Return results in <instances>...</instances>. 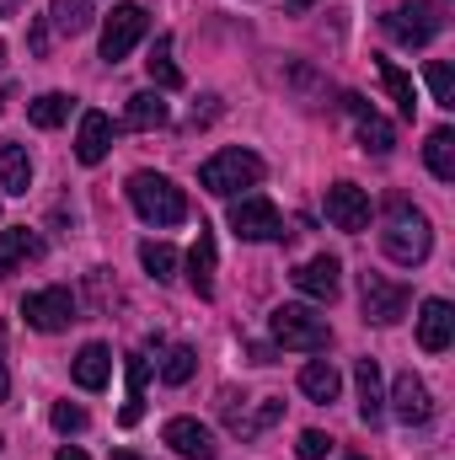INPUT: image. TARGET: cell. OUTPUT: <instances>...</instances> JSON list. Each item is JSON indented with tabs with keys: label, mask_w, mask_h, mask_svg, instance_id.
Returning <instances> with one entry per match:
<instances>
[{
	"label": "cell",
	"mask_w": 455,
	"mask_h": 460,
	"mask_svg": "<svg viewBox=\"0 0 455 460\" xmlns=\"http://www.w3.org/2000/svg\"><path fill=\"white\" fill-rule=\"evenodd\" d=\"M108 150H113V118L97 113V108H92V113H81V134H76V161H81V166H97V161H103Z\"/></svg>",
	"instance_id": "17"
},
{
	"label": "cell",
	"mask_w": 455,
	"mask_h": 460,
	"mask_svg": "<svg viewBox=\"0 0 455 460\" xmlns=\"http://www.w3.org/2000/svg\"><path fill=\"white\" fill-rule=\"evenodd\" d=\"M172 118V108L161 102V92H139V97H129V108H123V123L129 128H161Z\"/></svg>",
	"instance_id": "25"
},
{
	"label": "cell",
	"mask_w": 455,
	"mask_h": 460,
	"mask_svg": "<svg viewBox=\"0 0 455 460\" xmlns=\"http://www.w3.org/2000/svg\"><path fill=\"white\" fill-rule=\"evenodd\" d=\"M391 412H397V423H407V429H418V423H429V418H434L429 385H424L413 369H402V375H397V385H391Z\"/></svg>",
	"instance_id": "13"
},
{
	"label": "cell",
	"mask_w": 455,
	"mask_h": 460,
	"mask_svg": "<svg viewBox=\"0 0 455 460\" xmlns=\"http://www.w3.org/2000/svg\"><path fill=\"white\" fill-rule=\"evenodd\" d=\"M161 439H166V445H172L183 460H215V456H220L215 434H210L199 418H172V423L161 429Z\"/></svg>",
	"instance_id": "15"
},
{
	"label": "cell",
	"mask_w": 455,
	"mask_h": 460,
	"mask_svg": "<svg viewBox=\"0 0 455 460\" xmlns=\"http://www.w3.org/2000/svg\"><path fill=\"white\" fill-rule=\"evenodd\" d=\"M359 300H364V322H375V327L402 322V316H407V305H413L407 284H397V279H386V273H364Z\"/></svg>",
	"instance_id": "5"
},
{
	"label": "cell",
	"mask_w": 455,
	"mask_h": 460,
	"mask_svg": "<svg viewBox=\"0 0 455 460\" xmlns=\"http://www.w3.org/2000/svg\"><path fill=\"white\" fill-rule=\"evenodd\" d=\"M220 418H226V429L236 434V439H257L268 423H279V418H284V402H279V396H263V402L246 412V396L220 391Z\"/></svg>",
	"instance_id": "7"
},
{
	"label": "cell",
	"mask_w": 455,
	"mask_h": 460,
	"mask_svg": "<svg viewBox=\"0 0 455 460\" xmlns=\"http://www.w3.org/2000/svg\"><path fill=\"white\" fill-rule=\"evenodd\" d=\"M424 75H429V92H434V102H440V108H455V70H451V65H445V59H434Z\"/></svg>",
	"instance_id": "33"
},
{
	"label": "cell",
	"mask_w": 455,
	"mask_h": 460,
	"mask_svg": "<svg viewBox=\"0 0 455 460\" xmlns=\"http://www.w3.org/2000/svg\"><path fill=\"white\" fill-rule=\"evenodd\" d=\"M145 380H150V358L129 353V402H123V429H134V423H139V391H145Z\"/></svg>",
	"instance_id": "30"
},
{
	"label": "cell",
	"mask_w": 455,
	"mask_h": 460,
	"mask_svg": "<svg viewBox=\"0 0 455 460\" xmlns=\"http://www.w3.org/2000/svg\"><path fill=\"white\" fill-rule=\"evenodd\" d=\"M139 262H145V273H150L156 284H172V279H177V252H172L166 241H145V246H139Z\"/></svg>",
	"instance_id": "29"
},
{
	"label": "cell",
	"mask_w": 455,
	"mask_h": 460,
	"mask_svg": "<svg viewBox=\"0 0 455 460\" xmlns=\"http://www.w3.org/2000/svg\"><path fill=\"white\" fill-rule=\"evenodd\" d=\"M22 5H27V0H0V22H5V16H16Z\"/></svg>",
	"instance_id": "38"
},
{
	"label": "cell",
	"mask_w": 455,
	"mask_h": 460,
	"mask_svg": "<svg viewBox=\"0 0 455 460\" xmlns=\"http://www.w3.org/2000/svg\"><path fill=\"white\" fill-rule=\"evenodd\" d=\"M375 70H380V86L391 92L397 113H402V118H418V86H413V75H407L397 59H375Z\"/></svg>",
	"instance_id": "22"
},
{
	"label": "cell",
	"mask_w": 455,
	"mask_h": 460,
	"mask_svg": "<svg viewBox=\"0 0 455 460\" xmlns=\"http://www.w3.org/2000/svg\"><path fill=\"white\" fill-rule=\"evenodd\" d=\"M129 204H134V215H139L145 226H156V230L188 220L183 188H177L172 177H161V172H134V177H129Z\"/></svg>",
	"instance_id": "1"
},
{
	"label": "cell",
	"mask_w": 455,
	"mask_h": 460,
	"mask_svg": "<svg viewBox=\"0 0 455 460\" xmlns=\"http://www.w3.org/2000/svg\"><path fill=\"white\" fill-rule=\"evenodd\" d=\"M263 172H268L263 155H252V150H220V155H210V161L199 166V188L215 193V199H230V193H241V188H257Z\"/></svg>",
	"instance_id": "3"
},
{
	"label": "cell",
	"mask_w": 455,
	"mask_h": 460,
	"mask_svg": "<svg viewBox=\"0 0 455 460\" xmlns=\"http://www.w3.org/2000/svg\"><path fill=\"white\" fill-rule=\"evenodd\" d=\"M434 32H440V16H434V5H424V0L386 11V38L402 43V49H424Z\"/></svg>",
	"instance_id": "9"
},
{
	"label": "cell",
	"mask_w": 455,
	"mask_h": 460,
	"mask_svg": "<svg viewBox=\"0 0 455 460\" xmlns=\"http://www.w3.org/2000/svg\"><path fill=\"white\" fill-rule=\"evenodd\" d=\"M27 188H32V155H27V145H0V193L22 199Z\"/></svg>",
	"instance_id": "21"
},
{
	"label": "cell",
	"mask_w": 455,
	"mask_h": 460,
	"mask_svg": "<svg viewBox=\"0 0 455 460\" xmlns=\"http://www.w3.org/2000/svg\"><path fill=\"white\" fill-rule=\"evenodd\" d=\"M188 284L199 289V300L215 295V235H210V226H199V241L188 252Z\"/></svg>",
	"instance_id": "19"
},
{
	"label": "cell",
	"mask_w": 455,
	"mask_h": 460,
	"mask_svg": "<svg viewBox=\"0 0 455 460\" xmlns=\"http://www.w3.org/2000/svg\"><path fill=\"white\" fill-rule=\"evenodd\" d=\"M54 460H86V456H81L76 445H65V450H59V456H54Z\"/></svg>",
	"instance_id": "39"
},
{
	"label": "cell",
	"mask_w": 455,
	"mask_h": 460,
	"mask_svg": "<svg viewBox=\"0 0 455 460\" xmlns=\"http://www.w3.org/2000/svg\"><path fill=\"white\" fill-rule=\"evenodd\" d=\"M306 5H311V0H290V11H306Z\"/></svg>",
	"instance_id": "40"
},
{
	"label": "cell",
	"mask_w": 455,
	"mask_h": 460,
	"mask_svg": "<svg viewBox=\"0 0 455 460\" xmlns=\"http://www.w3.org/2000/svg\"><path fill=\"white\" fill-rule=\"evenodd\" d=\"M49 16H54V27H59L65 38H76V32H86V27L97 22L92 0H54V5H49Z\"/></svg>",
	"instance_id": "28"
},
{
	"label": "cell",
	"mask_w": 455,
	"mask_h": 460,
	"mask_svg": "<svg viewBox=\"0 0 455 460\" xmlns=\"http://www.w3.org/2000/svg\"><path fill=\"white\" fill-rule=\"evenodd\" d=\"M343 108H348V118H353V134H359V145L370 150V155H391V145H397V128L386 123V118L375 113L364 97H343Z\"/></svg>",
	"instance_id": "12"
},
{
	"label": "cell",
	"mask_w": 455,
	"mask_h": 460,
	"mask_svg": "<svg viewBox=\"0 0 455 460\" xmlns=\"http://www.w3.org/2000/svg\"><path fill=\"white\" fill-rule=\"evenodd\" d=\"M380 252H386L397 268H418V262H429V252H434L429 215L413 209V204H391V220H386V230H380Z\"/></svg>",
	"instance_id": "2"
},
{
	"label": "cell",
	"mask_w": 455,
	"mask_h": 460,
	"mask_svg": "<svg viewBox=\"0 0 455 460\" xmlns=\"http://www.w3.org/2000/svg\"><path fill=\"white\" fill-rule=\"evenodd\" d=\"M295 289L306 295V300H322V305H333L338 300V289H343V262L338 257H311V262H300L295 268Z\"/></svg>",
	"instance_id": "11"
},
{
	"label": "cell",
	"mask_w": 455,
	"mask_h": 460,
	"mask_svg": "<svg viewBox=\"0 0 455 460\" xmlns=\"http://www.w3.org/2000/svg\"><path fill=\"white\" fill-rule=\"evenodd\" d=\"M327 220L348 235H359V230L370 226V193L364 188H353V182H333L327 188Z\"/></svg>",
	"instance_id": "14"
},
{
	"label": "cell",
	"mask_w": 455,
	"mask_h": 460,
	"mask_svg": "<svg viewBox=\"0 0 455 460\" xmlns=\"http://www.w3.org/2000/svg\"><path fill=\"white\" fill-rule=\"evenodd\" d=\"M327 450H333V439H327L322 429H306V434H300V445H295V456H300V460H327Z\"/></svg>",
	"instance_id": "34"
},
{
	"label": "cell",
	"mask_w": 455,
	"mask_h": 460,
	"mask_svg": "<svg viewBox=\"0 0 455 460\" xmlns=\"http://www.w3.org/2000/svg\"><path fill=\"white\" fill-rule=\"evenodd\" d=\"M455 343V305L451 300H424L418 311V348L424 353H445Z\"/></svg>",
	"instance_id": "16"
},
{
	"label": "cell",
	"mask_w": 455,
	"mask_h": 460,
	"mask_svg": "<svg viewBox=\"0 0 455 460\" xmlns=\"http://www.w3.org/2000/svg\"><path fill=\"white\" fill-rule=\"evenodd\" d=\"M0 402H11V369H5V322H0Z\"/></svg>",
	"instance_id": "36"
},
{
	"label": "cell",
	"mask_w": 455,
	"mask_h": 460,
	"mask_svg": "<svg viewBox=\"0 0 455 460\" xmlns=\"http://www.w3.org/2000/svg\"><path fill=\"white\" fill-rule=\"evenodd\" d=\"M27 118H32L38 128H59V123L70 118V97H65V92H43V97L27 108Z\"/></svg>",
	"instance_id": "31"
},
{
	"label": "cell",
	"mask_w": 455,
	"mask_h": 460,
	"mask_svg": "<svg viewBox=\"0 0 455 460\" xmlns=\"http://www.w3.org/2000/svg\"><path fill=\"white\" fill-rule=\"evenodd\" d=\"M348 460H359V456H348Z\"/></svg>",
	"instance_id": "42"
},
{
	"label": "cell",
	"mask_w": 455,
	"mask_h": 460,
	"mask_svg": "<svg viewBox=\"0 0 455 460\" xmlns=\"http://www.w3.org/2000/svg\"><path fill=\"white\" fill-rule=\"evenodd\" d=\"M230 230H236L241 241H284V235H290V230H284V215H279L263 193H246V199L230 204Z\"/></svg>",
	"instance_id": "6"
},
{
	"label": "cell",
	"mask_w": 455,
	"mask_h": 460,
	"mask_svg": "<svg viewBox=\"0 0 455 460\" xmlns=\"http://www.w3.org/2000/svg\"><path fill=\"white\" fill-rule=\"evenodd\" d=\"M108 369H113L108 343H86L81 353H76V364H70V375H76L81 391H103V385H108Z\"/></svg>",
	"instance_id": "20"
},
{
	"label": "cell",
	"mask_w": 455,
	"mask_h": 460,
	"mask_svg": "<svg viewBox=\"0 0 455 460\" xmlns=\"http://www.w3.org/2000/svg\"><path fill=\"white\" fill-rule=\"evenodd\" d=\"M145 32H150V11H145V5H113V16L103 22V59H108V65L129 59V49H134Z\"/></svg>",
	"instance_id": "8"
},
{
	"label": "cell",
	"mask_w": 455,
	"mask_h": 460,
	"mask_svg": "<svg viewBox=\"0 0 455 460\" xmlns=\"http://www.w3.org/2000/svg\"><path fill=\"white\" fill-rule=\"evenodd\" d=\"M22 316H27L32 332H65L76 322V295L70 289H38V295L22 300Z\"/></svg>",
	"instance_id": "10"
},
{
	"label": "cell",
	"mask_w": 455,
	"mask_h": 460,
	"mask_svg": "<svg viewBox=\"0 0 455 460\" xmlns=\"http://www.w3.org/2000/svg\"><path fill=\"white\" fill-rule=\"evenodd\" d=\"M145 70H150V81H156L161 92H177V86H183V70H177V59H172V38H166V32L156 38V49H150V59H145Z\"/></svg>",
	"instance_id": "26"
},
{
	"label": "cell",
	"mask_w": 455,
	"mask_h": 460,
	"mask_svg": "<svg viewBox=\"0 0 455 460\" xmlns=\"http://www.w3.org/2000/svg\"><path fill=\"white\" fill-rule=\"evenodd\" d=\"M268 332H273L279 348H295V353H322V348L333 343L327 316H317L311 305H279L268 316Z\"/></svg>",
	"instance_id": "4"
},
{
	"label": "cell",
	"mask_w": 455,
	"mask_h": 460,
	"mask_svg": "<svg viewBox=\"0 0 455 460\" xmlns=\"http://www.w3.org/2000/svg\"><path fill=\"white\" fill-rule=\"evenodd\" d=\"M0 65H5V43H0Z\"/></svg>",
	"instance_id": "41"
},
{
	"label": "cell",
	"mask_w": 455,
	"mask_h": 460,
	"mask_svg": "<svg viewBox=\"0 0 455 460\" xmlns=\"http://www.w3.org/2000/svg\"><path fill=\"white\" fill-rule=\"evenodd\" d=\"M300 391H306L311 402H322V407H327V402H338L343 380H338V369H333V364H322V358H317V364H306V369H300Z\"/></svg>",
	"instance_id": "24"
},
{
	"label": "cell",
	"mask_w": 455,
	"mask_h": 460,
	"mask_svg": "<svg viewBox=\"0 0 455 460\" xmlns=\"http://www.w3.org/2000/svg\"><path fill=\"white\" fill-rule=\"evenodd\" d=\"M424 161H429V172H434L440 182H455V134L451 128H434V134H429Z\"/></svg>",
	"instance_id": "27"
},
{
	"label": "cell",
	"mask_w": 455,
	"mask_h": 460,
	"mask_svg": "<svg viewBox=\"0 0 455 460\" xmlns=\"http://www.w3.org/2000/svg\"><path fill=\"white\" fill-rule=\"evenodd\" d=\"M353 380H359V418L375 429L386 418V391H380V364L375 358H359L353 364Z\"/></svg>",
	"instance_id": "18"
},
{
	"label": "cell",
	"mask_w": 455,
	"mask_h": 460,
	"mask_svg": "<svg viewBox=\"0 0 455 460\" xmlns=\"http://www.w3.org/2000/svg\"><path fill=\"white\" fill-rule=\"evenodd\" d=\"M32 257H43V235L27 226H11L0 230V273H11L16 262H32Z\"/></svg>",
	"instance_id": "23"
},
{
	"label": "cell",
	"mask_w": 455,
	"mask_h": 460,
	"mask_svg": "<svg viewBox=\"0 0 455 460\" xmlns=\"http://www.w3.org/2000/svg\"><path fill=\"white\" fill-rule=\"evenodd\" d=\"M49 418H54V429H59V434H81V429H86V412H81V407H70V402H59Z\"/></svg>",
	"instance_id": "35"
},
{
	"label": "cell",
	"mask_w": 455,
	"mask_h": 460,
	"mask_svg": "<svg viewBox=\"0 0 455 460\" xmlns=\"http://www.w3.org/2000/svg\"><path fill=\"white\" fill-rule=\"evenodd\" d=\"M252 364H273V348H268V343H252Z\"/></svg>",
	"instance_id": "37"
},
{
	"label": "cell",
	"mask_w": 455,
	"mask_h": 460,
	"mask_svg": "<svg viewBox=\"0 0 455 460\" xmlns=\"http://www.w3.org/2000/svg\"><path fill=\"white\" fill-rule=\"evenodd\" d=\"M193 364H199V353L188 343H177L166 353V364H161V380H166V385H188V380H193Z\"/></svg>",
	"instance_id": "32"
}]
</instances>
